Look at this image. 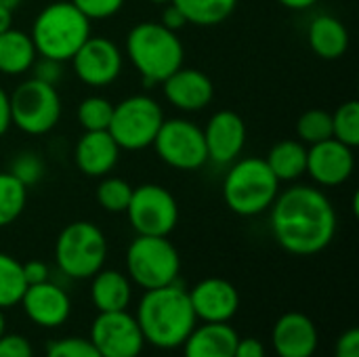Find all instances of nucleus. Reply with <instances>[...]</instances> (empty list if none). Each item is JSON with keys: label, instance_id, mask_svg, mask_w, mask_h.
Segmentation results:
<instances>
[{"label": "nucleus", "instance_id": "obj_34", "mask_svg": "<svg viewBox=\"0 0 359 357\" xmlns=\"http://www.w3.org/2000/svg\"><path fill=\"white\" fill-rule=\"evenodd\" d=\"M46 357H101V353L95 349L90 339H80V337H65L48 343Z\"/></svg>", "mask_w": 359, "mask_h": 357}, {"label": "nucleus", "instance_id": "obj_7", "mask_svg": "<svg viewBox=\"0 0 359 357\" xmlns=\"http://www.w3.org/2000/svg\"><path fill=\"white\" fill-rule=\"evenodd\" d=\"M126 271L143 290L175 284L181 271V257L168 236H137L126 250Z\"/></svg>", "mask_w": 359, "mask_h": 357}, {"label": "nucleus", "instance_id": "obj_44", "mask_svg": "<svg viewBox=\"0 0 359 357\" xmlns=\"http://www.w3.org/2000/svg\"><path fill=\"white\" fill-rule=\"evenodd\" d=\"M8 27H13V11L0 6V34L6 32Z\"/></svg>", "mask_w": 359, "mask_h": 357}, {"label": "nucleus", "instance_id": "obj_24", "mask_svg": "<svg viewBox=\"0 0 359 357\" xmlns=\"http://www.w3.org/2000/svg\"><path fill=\"white\" fill-rule=\"evenodd\" d=\"M38 53L27 32L8 27L0 34V74L23 76L32 69Z\"/></svg>", "mask_w": 359, "mask_h": 357}, {"label": "nucleus", "instance_id": "obj_33", "mask_svg": "<svg viewBox=\"0 0 359 357\" xmlns=\"http://www.w3.org/2000/svg\"><path fill=\"white\" fill-rule=\"evenodd\" d=\"M8 173L17 181H21L25 187H32V185H36L44 177V162L34 151H19L13 158V162L8 166Z\"/></svg>", "mask_w": 359, "mask_h": 357}, {"label": "nucleus", "instance_id": "obj_13", "mask_svg": "<svg viewBox=\"0 0 359 357\" xmlns=\"http://www.w3.org/2000/svg\"><path fill=\"white\" fill-rule=\"evenodd\" d=\"M72 65L80 82L93 88H103L118 80L124 57L114 40L90 34L72 57Z\"/></svg>", "mask_w": 359, "mask_h": 357}, {"label": "nucleus", "instance_id": "obj_17", "mask_svg": "<svg viewBox=\"0 0 359 357\" xmlns=\"http://www.w3.org/2000/svg\"><path fill=\"white\" fill-rule=\"evenodd\" d=\"M164 99L181 112H202L215 97V84L198 67L181 65L162 82Z\"/></svg>", "mask_w": 359, "mask_h": 357}, {"label": "nucleus", "instance_id": "obj_45", "mask_svg": "<svg viewBox=\"0 0 359 357\" xmlns=\"http://www.w3.org/2000/svg\"><path fill=\"white\" fill-rule=\"evenodd\" d=\"M19 4H21V0H0V6L2 8H8V11H15Z\"/></svg>", "mask_w": 359, "mask_h": 357}, {"label": "nucleus", "instance_id": "obj_16", "mask_svg": "<svg viewBox=\"0 0 359 357\" xmlns=\"http://www.w3.org/2000/svg\"><path fill=\"white\" fill-rule=\"evenodd\" d=\"M187 295L196 318L206 324H225L240 309L238 288L223 278H204Z\"/></svg>", "mask_w": 359, "mask_h": 357}, {"label": "nucleus", "instance_id": "obj_28", "mask_svg": "<svg viewBox=\"0 0 359 357\" xmlns=\"http://www.w3.org/2000/svg\"><path fill=\"white\" fill-rule=\"evenodd\" d=\"M27 204V187L8 170L0 173V227L15 223Z\"/></svg>", "mask_w": 359, "mask_h": 357}, {"label": "nucleus", "instance_id": "obj_1", "mask_svg": "<svg viewBox=\"0 0 359 357\" xmlns=\"http://www.w3.org/2000/svg\"><path fill=\"white\" fill-rule=\"evenodd\" d=\"M269 213L276 242L294 257L320 255L337 236V210L320 187L292 185L278 194Z\"/></svg>", "mask_w": 359, "mask_h": 357}, {"label": "nucleus", "instance_id": "obj_23", "mask_svg": "<svg viewBox=\"0 0 359 357\" xmlns=\"http://www.w3.org/2000/svg\"><path fill=\"white\" fill-rule=\"evenodd\" d=\"M130 297H133L130 280L118 269H99L90 278V301L99 314L126 309Z\"/></svg>", "mask_w": 359, "mask_h": 357}, {"label": "nucleus", "instance_id": "obj_11", "mask_svg": "<svg viewBox=\"0 0 359 357\" xmlns=\"http://www.w3.org/2000/svg\"><path fill=\"white\" fill-rule=\"evenodd\" d=\"M126 217L137 236H170L179 223L177 198L158 183L133 187Z\"/></svg>", "mask_w": 359, "mask_h": 357}, {"label": "nucleus", "instance_id": "obj_30", "mask_svg": "<svg viewBox=\"0 0 359 357\" xmlns=\"http://www.w3.org/2000/svg\"><path fill=\"white\" fill-rule=\"evenodd\" d=\"M297 137L301 143L316 145L320 141H326L332 137V114L320 107L307 109L297 120Z\"/></svg>", "mask_w": 359, "mask_h": 357}, {"label": "nucleus", "instance_id": "obj_4", "mask_svg": "<svg viewBox=\"0 0 359 357\" xmlns=\"http://www.w3.org/2000/svg\"><path fill=\"white\" fill-rule=\"evenodd\" d=\"M29 36L38 57L65 63L90 36V21L69 0H59L36 15Z\"/></svg>", "mask_w": 359, "mask_h": 357}, {"label": "nucleus", "instance_id": "obj_36", "mask_svg": "<svg viewBox=\"0 0 359 357\" xmlns=\"http://www.w3.org/2000/svg\"><path fill=\"white\" fill-rule=\"evenodd\" d=\"M29 72H32V78L57 86V82L63 78V63L55 61V59H48V57H40V59L36 57Z\"/></svg>", "mask_w": 359, "mask_h": 357}, {"label": "nucleus", "instance_id": "obj_3", "mask_svg": "<svg viewBox=\"0 0 359 357\" xmlns=\"http://www.w3.org/2000/svg\"><path fill=\"white\" fill-rule=\"evenodd\" d=\"M124 50L145 84H162L185 61L181 38L160 21H141L133 25Z\"/></svg>", "mask_w": 359, "mask_h": 357}, {"label": "nucleus", "instance_id": "obj_38", "mask_svg": "<svg viewBox=\"0 0 359 357\" xmlns=\"http://www.w3.org/2000/svg\"><path fill=\"white\" fill-rule=\"evenodd\" d=\"M334 357H359L358 328H349L339 337V341L334 345Z\"/></svg>", "mask_w": 359, "mask_h": 357}, {"label": "nucleus", "instance_id": "obj_46", "mask_svg": "<svg viewBox=\"0 0 359 357\" xmlns=\"http://www.w3.org/2000/svg\"><path fill=\"white\" fill-rule=\"evenodd\" d=\"M4 330H6V318H4V314L0 309V337L4 335Z\"/></svg>", "mask_w": 359, "mask_h": 357}, {"label": "nucleus", "instance_id": "obj_47", "mask_svg": "<svg viewBox=\"0 0 359 357\" xmlns=\"http://www.w3.org/2000/svg\"><path fill=\"white\" fill-rule=\"evenodd\" d=\"M147 2H151V4H166V2H170V0H147Z\"/></svg>", "mask_w": 359, "mask_h": 357}, {"label": "nucleus", "instance_id": "obj_43", "mask_svg": "<svg viewBox=\"0 0 359 357\" xmlns=\"http://www.w3.org/2000/svg\"><path fill=\"white\" fill-rule=\"evenodd\" d=\"M280 2L284 8H290V11H307V8H313L320 0H276Z\"/></svg>", "mask_w": 359, "mask_h": 357}, {"label": "nucleus", "instance_id": "obj_21", "mask_svg": "<svg viewBox=\"0 0 359 357\" xmlns=\"http://www.w3.org/2000/svg\"><path fill=\"white\" fill-rule=\"evenodd\" d=\"M238 332L225 324H202L191 330L185 339L183 357H233L238 345Z\"/></svg>", "mask_w": 359, "mask_h": 357}, {"label": "nucleus", "instance_id": "obj_22", "mask_svg": "<svg viewBox=\"0 0 359 357\" xmlns=\"http://www.w3.org/2000/svg\"><path fill=\"white\" fill-rule=\"evenodd\" d=\"M307 42L320 59L334 61L341 59L349 48V29L341 19L324 13L311 19L307 27Z\"/></svg>", "mask_w": 359, "mask_h": 357}, {"label": "nucleus", "instance_id": "obj_39", "mask_svg": "<svg viewBox=\"0 0 359 357\" xmlns=\"http://www.w3.org/2000/svg\"><path fill=\"white\" fill-rule=\"evenodd\" d=\"M23 267V278H25V284L32 286V284H40V282H46L50 271H48V265L42 263V261H27V263H21Z\"/></svg>", "mask_w": 359, "mask_h": 357}, {"label": "nucleus", "instance_id": "obj_15", "mask_svg": "<svg viewBox=\"0 0 359 357\" xmlns=\"http://www.w3.org/2000/svg\"><path fill=\"white\" fill-rule=\"evenodd\" d=\"M355 170L353 147L334 137L307 147V173L320 187H339L351 179Z\"/></svg>", "mask_w": 359, "mask_h": 357}, {"label": "nucleus", "instance_id": "obj_10", "mask_svg": "<svg viewBox=\"0 0 359 357\" xmlns=\"http://www.w3.org/2000/svg\"><path fill=\"white\" fill-rule=\"evenodd\" d=\"M151 147L175 170H198L208 162L202 128L185 118H164Z\"/></svg>", "mask_w": 359, "mask_h": 357}, {"label": "nucleus", "instance_id": "obj_8", "mask_svg": "<svg viewBox=\"0 0 359 357\" xmlns=\"http://www.w3.org/2000/svg\"><path fill=\"white\" fill-rule=\"evenodd\" d=\"M11 101V124L29 137L50 133L61 120V97L57 86L40 82L36 78L23 80L8 95Z\"/></svg>", "mask_w": 359, "mask_h": 357}, {"label": "nucleus", "instance_id": "obj_27", "mask_svg": "<svg viewBox=\"0 0 359 357\" xmlns=\"http://www.w3.org/2000/svg\"><path fill=\"white\" fill-rule=\"evenodd\" d=\"M25 288L27 284L23 278L21 263L11 255L0 252V309L19 305Z\"/></svg>", "mask_w": 359, "mask_h": 357}, {"label": "nucleus", "instance_id": "obj_9", "mask_svg": "<svg viewBox=\"0 0 359 357\" xmlns=\"http://www.w3.org/2000/svg\"><path fill=\"white\" fill-rule=\"evenodd\" d=\"M164 122V112L160 103L149 95H130L114 105L109 135L126 151H141L151 147L160 126Z\"/></svg>", "mask_w": 359, "mask_h": 357}, {"label": "nucleus", "instance_id": "obj_32", "mask_svg": "<svg viewBox=\"0 0 359 357\" xmlns=\"http://www.w3.org/2000/svg\"><path fill=\"white\" fill-rule=\"evenodd\" d=\"M332 137L353 149L359 145V103L355 99L341 103L332 114Z\"/></svg>", "mask_w": 359, "mask_h": 357}, {"label": "nucleus", "instance_id": "obj_2", "mask_svg": "<svg viewBox=\"0 0 359 357\" xmlns=\"http://www.w3.org/2000/svg\"><path fill=\"white\" fill-rule=\"evenodd\" d=\"M135 318L145 343L164 351L181 347L198 324L189 295L177 282L145 290Z\"/></svg>", "mask_w": 359, "mask_h": 357}, {"label": "nucleus", "instance_id": "obj_14", "mask_svg": "<svg viewBox=\"0 0 359 357\" xmlns=\"http://www.w3.org/2000/svg\"><path fill=\"white\" fill-rule=\"evenodd\" d=\"M208 160L217 166L236 162L246 145V122L233 109L215 112L202 128Z\"/></svg>", "mask_w": 359, "mask_h": 357}, {"label": "nucleus", "instance_id": "obj_20", "mask_svg": "<svg viewBox=\"0 0 359 357\" xmlns=\"http://www.w3.org/2000/svg\"><path fill=\"white\" fill-rule=\"evenodd\" d=\"M120 151L109 130H84L74 147V162L84 177L101 179L116 168Z\"/></svg>", "mask_w": 359, "mask_h": 357}, {"label": "nucleus", "instance_id": "obj_41", "mask_svg": "<svg viewBox=\"0 0 359 357\" xmlns=\"http://www.w3.org/2000/svg\"><path fill=\"white\" fill-rule=\"evenodd\" d=\"M160 23H162L164 27L172 29V32H179L181 27L187 25L183 13H181L172 2H166V8H164V13H162V21H160Z\"/></svg>", "mask_w": 359, "mask_h": 357}, {"label": "nucleus", "instance_id": "obj_5", "mask_svg": "<svg viewBox=\"0 0 359 357\" xmlns=\"http://www.w3.org/2000/svg\"><path fill=\"white\" fill-rule=\"evenodd\" d=\"M280 181L269 170L265 158H238L227 166L223 179V200L238 217H257L271 208L280 194Z\"/></svg>", "mask_w": 359, "mask_h": 357}, {"label": "nucleus", "instance_id": "obj_29", "mask_svg": "<svg viewBox=\"0 0 359 357\" xmlns=\"http://www.w3.org/2000/svg\"><path fill=\"white\" fill-rule=\"evenodd\" d=\"M130 198H133V185L126 179L111 177V175L101 177L97 185V202L103 210L111 215L126 213Z\"/></svg>", "mask_w": 359, "mask_h": 357}, {"label": "nucleus", "instance_id": "obj_31", "mask_svg": "<svg viewBox=\"0 0 359 357\" xmlns=\"http://www.w3.org/2000/svg\"><path fill=\"white\" fill-rule=\"evenodd\" d=\"M114 114V103L101 95L84 97L78 105V122L82 130H107Z\"/></svg>", "mask_w": 359, "mask_h": 357}, {"label": "nucleus", "instance_id": "obj_25", "mask_svg": "<svg viewBox=\"0 0 359 357\" xmlns=\"http://www.w3.org/2000/svg\"><path fill=\"white\" fill-rule=\"evenodd\" d=\"M265 162L280 183H292L307 173V145L299 139L278 141Z\"/></svg>", "mask_w": 359, "mask_h": 357}, {"label": "nucleus", "instance_id": "obj_12", "mask_svg": "<svg viewBox=\"0 0 359 357\" xmlns=\"http://www.w3.org/2000/svg\"><path fill=\"white\" fill-rule=\"evenodd\" d=\"M90 343L101 357H139L145 347L137 318L126 309L99 314L90 326Z\"/></svg>", "mask_w": 359, "mask_h": 357}, {"label": "nucleus", "instance_id": "obj_6", "mask_svg": "<svg viewBox=\"0 0 359 357\" xmlns=\"http://www.w3.org/2000/svg\"><path fill=\"white\" fill-rule=\"evenodd\" d=\"M107 259V240L90 221H74L61 229L55 242L57 267L74 280H90L103 269Z\"/></svg>", "mask_w": 359, "mask_h": 357}, {"label": "nucleus", "instance_id": "obj_26", "mask_svg": "<svg viewBox=\"0 0 359 357\" xmlns=\"http://www.w3.org/2000/svg\"><path fill=\"white\" fill-rule=\"evenodd\" d=\"M185 17L187 23L200 27H212L225 23L236 6L238 0H170Z\"/></svg>", "mask_w": 359, "mask_h": 357}, {"label": "nucleus", "instance_id": "obj_18", "mask_svg": "<svg viewBox=\"0 0 359 357\" xmlns=\"http://www.w3.org/2000/svg\"><path fill=\"white\" fill-rule=\"evenodd\" d=\"M21 305L25 316L42 328H59L72 314V301L67 292L50 280L27 286L21 297Z\"/></svg>", "mask_w": 359, "mask_h": 357}, {"label": "nucleus", "instance_id": "obj_19", "mask_svg": "<svg viewBox=\"0 0 359 357\" xmlns=\"http://www.w3.org/2000/svg\"><path fill=\"white\" fill-rule=\"evenodd\" d=\"M271 345L278 357H313L320 345V335L309 316L288 311L276 322Z\"/></svg>", "mask_w": 359, "mask_h": 357}, {"label": "nucleus", "instance_id": "obj_35", "mask_svg": "<svg viewBox=\"0 0 359 357\" xmlns=\"http://www.w3.org/2000/svg\"><path fill=\"white\" fill-rule=\"evenodd\" d=\"M88 21L109 19L120 13L126 0H69Z\"/></svg>", "mask_w": 359, "mask_h": 357}, {"label": "nucleus", "instance_id": "obj_37", "mask_svg": "<svg viewBox=\"0 0 359 357\" xmlns=\"http://www.w3.org/2000/svg\"><path fill=\"white\" fill-rule=\"evenodd\" d=\"M0 357H34V349L25 337L4 332L0 337Z\"/></svg>", "mask_w": 359, "mask_h": 357}, {"label": "nucleus", "instance_id": "obj_40", "mask_svg": "<svg viewBox=\"0 0 359 357\" xmlns=\"http://www.w3.org/2000/svg\"><path fill=\"white\" fill-rule=\"evenodd\" d=\"M233 357H267V351L259 339L248 337V339H238Z\"/></svg>", "mask_w": 359, "mask_h": 357}, {"label": "nucleus", "instance_id": "obj_42", "mask_svg": "<svg viewBox=\"0 0 359 357\" xmlns=\"http://www.w3.org/2000/svg\"><path fill=\"white\" fill-rule=\"evenodd\" d=\"M11 101L8 93L0 86V137H4L11 128Z\"/></svg>", "mask_w": 359, "mask_h": 357}]
</instances>
